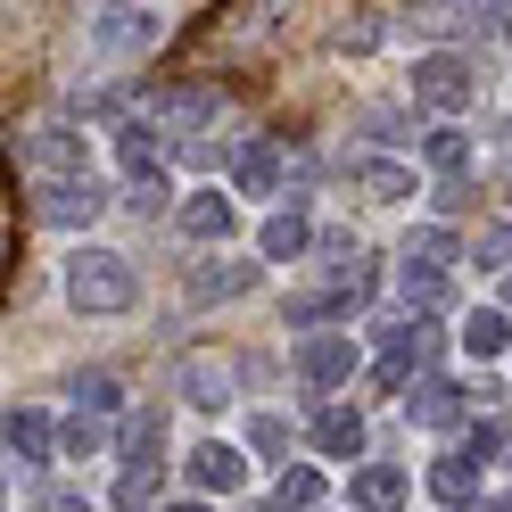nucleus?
Listing matches in <instances>:
<instances>
[{
    "instance_id": "6e6552de",
    "label": "nucleus",
    "mask_w": 512,
    "mask_h": 512,
    "mask_svg": "<svg viewBox=\"0 0 512 512\" xmlns=\"http://www.w3.org/2000/svg\"><path fill=\"white\" fill-rule=\"evenodd\" d=\"M215 108H223V91H215V83H182V91H157V100H149V116L166 124V133H190V124H215Z\"/></svg>"
},
{
    "instance_id": "ddd939ff",
    "label": "nucleus",
    "mask_w": 512,
    "mask_h": 512,
    "mask_svg": "<svg viewBox=\"0 0 512 512\" xmlns=\"http://www.w3.org/2000/svg\"><path fill=\"white\" fill-rule=\"evenodd\" d=\"M157 133H166L157 116H124V124H116V166L133 174V182H141V174H157Z\"/></svg>"
},
{
    "instance_id": "72a5a7b5",
    "label": "nucleus",
    "mask_w": 512,
    "mask_h": 512,
    "mask_svg": "<svg viewBox=\"0 0 512 512\" xmlns=\"http://www.w3.org/2000/svg\"><path fill=\"white\" fill-rule=\"evenodd\" d=\"M512 256V223H488V240H479V265H504Z\"/></svg>"
},
{
    "instance_id": "f257e3e1",
    "label": "nucleus",
    "mask_w": 512,
    "mask_h": 512,
    "mask_svg": "<svg viewBox=\"0 0 512 512\" xmlns=\"http://www.w3.org/2000/svg\"><path fill=\"white\" fill-rule=\"evenodd\" d=\"M141 298V273L124 248H75L67 256V306L75 314H124Z\"/></svg>"
},
{
    "instance_id": "9b49d317",
    "label": "nucleus",
    "mask_w": 512,
    "mask_h": 512,
    "mask_svg": "<svg viewBox=\"0 0 512 512\" xmlns=\"http://www.w3.org/2000/svg\"><path fill=\"white\" fill-rule=\"evenodd\" d=\"M190 306H223V298H248L256 290V265H190Z\"/></svg>"
},
{
    "instance_id": "6ab92c4d",
    "label": "nucleus",
    "mask_w": 512,
    "mask_h": 512,
    "mask_svg": "<svg viewBox=\"0 0 512 512\" xmlns=\"http://www.w3.org/2000/svg\"><path fill=\"white\" fill-rule=\"evenodd\" d=\"M347 496H356V512H397V504H405V471H397V463H364Z\"/></svg>"
},
{
    "instance_id": "c85d7f7f",
    "label": "nucleus",
    "mask_w": 512,
    "mask_h": 512,
    "mask_svg": "<svg viewBox=\"0 0 512 512\" xmlns=\"http://www.w3.org/2000/svg\"><path fill=\"white\" fill-rule=\"evenodd\" d=\"M75 405H83V413H116V405H124V389H116L108 372H83V380H75Z\"/></svg>"
},
{
    "instance_id": "393cba45",
    "label": "nucleus",
    "mask_w": 512,
    "mask_h": 512,
    "mask_svg": "<svg viewBox=\"0 0 512 512\" xmlns=\"http://www.w3.org/2000/svg\"><path fill=\"white\" fill-rule=\"evenodd\" d=\"M422 157H430V174H446V182H463V166H471V141L455 133V124H438V133L422 141Z\"/></svg>"
},
{
    "instance_id": "2f4dec72",
    "label": "nucleus",
    "mask_w": 512,
    "mask_h": 512,
    "mask_svg": "<svg viewBox=\"0 0 512 512\" xmlns=\"http://www.w3.org/2000/svg\"><path fill=\"white\" fill-rule=\"evenodd\" d=\"M34 512H100V504H91L83 488H42V496H34Z\"/></svg>"
},
{
    "instance_id": "4468645a",
    "label": "nucleus",
    "mask_w": 512,
    "mask_h": 512,
    "mask_svg": "<svg viewBox=\"0 0 512 512\" xmlns=\"http://www.w3.org/2000/svg\"><path fill=\"white\" fill-rule=\"evenodd\" d=\"M232 174H240L248 199H265V190H281V174H290V149H281V141H248Z\"/></svg>"
},
{
    "instance_id": "39448f33",
    "label": "nucleus",
    "mask_w": 512,
    "mask_h": 512,
    "mask_svg": "<svg viewBox=\"0 0 512 512\" xmlns=\"http://www.w3.org/2000/svg\"><path fill=\"white\" fill-rule=\"evenodd\" d=\"M232 389H240V372H232V356H182V405H207V413H223L232 405Z\"/></svg>"
},
{
    "instance_id": "5701e85b",
    "label": "nucleus",
    "mask_w": 512,
    "mask_h": 512,
    "mask_svg": "<svg viewBox=\"0 0 512 512\" xmlns=\"http://www.w3.org/2000/svg\"><path fill=\"white\" fill-rule=\"evenodd\" d=\"M397 290H405L413 314H438L446 298H455V290H446V265H405V273H397Z\"/></svg>"
},
{
    "instance_id": "f03ea898",
    "label": "nucleus",
    "mask_w": 512,
    "mask_h": 512,
    "mask_svg": "<svg viewBox=\"0 0 512 512\" xmlns=\"http://www.w3.org/2000/svg\"><path fill=\"white\" fill-rule=\"evenodd\" d=\"M166 42V9L157 0H100L91 9V50L100 58H149Z\"/></svg>"
},
{
    "instance_id": "b1692460",
    "label": "nucleus",
    "mask_w": 512,
    "mask_h": 512,
    "mask_svg": "<svg viewBox=\"0 0 512 512\" xmlns=\"http://www.w3.org/2000/svg\"><path fill=\"white\" fill-rule=\"evenodd\" d=\"M455 256H463V240L446 223H413L405 232V265H455Z\"/></svg>"
},
{
    "instance_id": "412c9836",
    "label": "nucleus",
    "mask_w": 512,
    "mask_h": 512,
    "mask_svg": "<svg viewBox=\"0 0 512 512\" xmlns=\"http://www.w3.org/2000/svg\"><path fill=\"white\" fill-rule=\"evenodd\" d=\"M504 347H512V323H504L496 306H479V314H463V356H471V364H496Z\"/></svg>"
},
{
    "instance_id": "20e7f679",
    "label": "nucleus",
    "mask_w": 512,
    "mask_h": 512,
    "mask_svg": "<svg viewBox=\"0 0 512 512\" xmlns=\"http://www.w3.org/2000/svg\"><path fill=\"white\" fill-rule=\"evenodd\" d=\"M34 215H42V223H58V232H83V223H100V215H108V190L91 182V174L42 182V190H34Z\"/></svg>"
},
{
    "instance_id": "9d476101",
    "label": "nucleus",
    "mask_w": 512,
    "mask_h": 512,
    "mask_svg": "<svg viewBox=\"0 0 512 512\" xmlns=\"http://www.w3.org/2000/svg\"><path fill=\"white\" fill-rule=\"evenodd\" d=\"M174 223H182V240H223V232H232V199H223V190H190V199L174 207Z\"/></svg>"
},
{
    "instance_id": "c9c22d12",
    "label": "nucleus",
    "mask_w": 512,
    "mask_h": 512,
    "mask_svg": "<svg viewBox=\"0 0 512 512\" xmlns=\"http://www.w3.org/2000/svg\"><path fill=\"white\" fill-rule=\"evenodd\" d=\"M479 512H512V504H504V496H479Z\"/></svg>"
},
{
    "instance_id": "7c9ffc66",
    "label": "nucleus",
    "mask_w": 512,
    "mask_h": 512,
    "mask_svg": "<svg viewBox=\"0 0 512 512\" xmlns=\"http://www.w3.org/2000/svg\"><path fill=\"white\" fill-rule=\"evenodd\" d=\"M471 25L496 34V42H512V0H471Z\"/></svg>"
},
{
    "instance_id": "2eb2a0df",
    "label": "nucleus",
    "mask_w": 512,
    "mask_h": 512,
    "mask_svg": "<svg viewBox=\"0 0 512 512\" xmlns=\"http://www.w3.org/2000/svg\"><path fill=\"white\" fill-rule=\"evenodd\" d=\"M356 190L380 207H405L413 199V166H397V157H356Z\"/></svg>"
},
{
    "instance_id": "cd10ccee",
    "label": "nucleus",
    "mask_w": 512,
    "mask_h": 512,
    "mask_svg": "<svg viewBox=\"0 0 512 512\" xmlns=\"http://www.w3.org/2000/svg\"><path fill=\"white\" fill-rule=\"evenodd\" d=\"M248 446H256L265 463H281V455H290V422H281V413H256V422H248Z\"/></svg>"
},
{
    "instance_id": "1a4fd4ad",
    "label": "nucleus",
    "mask_w": 512,
    "mask_h": 512,
    "mask_svg": "<svg viewBox=\"0 0 512 512\" xmlns=\"http://www.w3.org/2000/svg\"><path fill=\"white\" fill-rule=\"evenodd\" d=\"M240 479H248V455H240V446H223V438L190 446V488H207V496H232Z\"/></svg>"
},
{
    "instance_id": "0eeeda50",
    "label": "nucleus",
    "mask_w": 512,
    "mask_h": 512,
    "mask_svg": "<svg viewBox=\"0 0 512 512\" xmlns=\"http://www.w3.org/2000/svg\"><path fill=\"white\" fill-rule=\"evenodd\" d=\"M298 372H306V380H323V389L356 380V339H339V331H306V339H298Z\"/></svg>"
},
{
    "instance_id": "a211bd4d",
    "label": "nucleus",
    "mask_w": 512,
    "mask_h": 512,
    "mask_svg": "<svg viewBox=\"0 0 512 512\" xmlns=\"http://www.w3.org/2000/svg\"><path fill=\"white\" fill-rule=\"evenodd\" d=\"M9 463H17V471L50 463V413H34V405H17V413H9Z\"/></svg>"
},
{
    "instance_id": "f704fd0d",
    "label": "nucleus",
    "mask_w": 512,
    "mask_h": 512,
    "mask_svg": "<svg viewBox=\"0 0 512 512\" xmlns=\"http://www.w3.org/2000/svg\"><path fill=\"white\" fill-rule=\"evenodd\" d=\"M133 207H141V215H157V207H166V182L141 174V182H133Z\"/></svg>"
},
{
    "instance_id": "f8f14e48",
    "label": "nucleus",
    "mask_w": 512,
    "mask_h": 512,
    "mask_svg": "<svg viewBox=\"0 0 512 512\" xmlns=\"http://www.w3.org/2000/svg\"><path fill=\"white\" fill-rule=\"evenodd\" d=\"M314 446L339 455V463H356L364 455V413L356 405H323V413H314Z\"/></svg>"
},
{
    "instance_id": "c756f323",
    "label": "nucleus",
    "mask_w": 512,
    "mask_h": 512,
    "mask_svg": "<svg viewBox=\"0 0 512 512\" xmlns=\"http://www.w3.org/2000/svg\"><path fill=\"white\" fill-rule=\"evenodd\" d=\"M157 504V471H124L116 479V512H149Z\"/></svg>"
},
{
    "instance_id": "bb28decb",
    "label": "nucleus",
    "mask_w": 512,
    "mask_h": 512,
    "mask_svg": "<svg viewBox=\"0 0 512 512\" xmlns=\"http://www.w3.org/2000/svg\"><path fill=\"white\" fill-rule=\"evenodd\" d=\"M306 504H323V471H306V463H298V471H281V479H273V512H306Z\"/></svg>"
},
{
    "instance_id": "4be33fe9",
    "label": "nucleus",
    "mask_w": 512,
    "mask_h": 512,
    "mask_svg": "<svg viewBox=\"0 0 512 512\" xmlns=\"http://www.w3.org/2000/svg\"><path fill=\"white\" fill-rule=\"evenodd\" d=\"M430 496H438V504H479V463H471V455L430 463Z\"/></svg>"
},
{
    "instance_id": "dca6fc26",
    "label": "nucleus",
    "mask_w": 512,
    "mask_h": 512,
    "mask_svg": "<svg viewBox=\"0 0 512 512\" xmlns=\"http://www.w3.org/2000/svg\"><path fill=\"white\" fill-rule=\"evenodd\" d=\"M256 248H265L273 265H290V256H306V248H314V223H306L298 207H273V215H265V232H256Z\"/></svg>"
},
{
    "instance_id": "4c0bfd02",
    "label": "nucleus",
    "mask_w": 512,
    "mask_h": 512,
    "mask_svg": "<svg viewBox=\"0 0 512 512\" xmlns=\"http://www.w3.org/2000/svg\"><path fill=\"white\" fill-rule=\"evenodd\" d=\"M504 306H512V281H504Z\"/></svg>"
},
{
    "instance_id": "e433bc0d",
    "label": "nucleus",
    "mask_w": 512,
    "mask_h": 512,
    "mask_svg": "<svg viewBox=\"0 0 512 512\" xmlns=\"http://www.w3.org/2000/svg\"><path fill=\"white\" fill-rule=\"evenodd\" d=\"M166 512H207V504H166Z\"/></svg>"
},
{
    "instance_id": "aec40b11",
    "label": "nucleus",
    "mask_w": 512,
    "mask_h": 512,
    "mask_svg": "<svg viewBox=\"0 0 512 512\" xmlns=\"http://www.w3.org/2000/svg\"><path fill=\"white\" fill-rule=\"evenodd\" d=\"M157 455H166V413H133L124 422V471H157Z\"/></svg>"
},
{
    "instance_id": "473e14b6",
    "label": "nucleus",
    "mask_w": 512,
    "mask_h": 512,
    "mask_svg": "<svg viewBox=\"0 0 512 512\" xmlns=\"http://www.w3.org/2000/svg\"><path fill=\"white\" fill-rule=\"evenodd\" d=\"M496 446H504V430H496V422H479V430L463 438V455H471V463H488V455H496Z\"/></svg>"
},
{
    "instance_id": "a878e982",
    "label": "nucleus",
    "mask_w": 512,
    "mask_h": 512,
    "mask_svg": "<svg viewBox=\"0 0 512 512\" xmlns=\"http://www.w3.org/2000/svg\"><path fill=\"white\" fill-rule=\"evenodd\" d=\"M58 438H67V455H75V463H91V455H108V413H83V405H75V422L58 430Z\"/></svg>"
},
{
    "instance_id": "7ed1b4c3",
    "label": "nucleus",
    "mask_w": 512,
    "mask_h": 512,
    "mask_svg": "<svg viewBox=\"0 0 512 512\" xmlns=\"http://www.w3.org/2000/svg\"><path fill=\"white\" fill-rule=\"evenodd\" d=\"M413 100H422L430 116H463V108L479 100L471 58H463V50H430V58H413Z\"/></svg>"
},
{
    "instance_id": "423d86ee",
    "label": "nucleus",
    "mask_w": 512,
    "mask_h": 512,
    "mask_svg": "<svg viewBox=\"0 0 512 512\" xmlns=\"http://www.w3.org/2000/svg\"><path fill=\"white\" fill-rule=\"evenodd\" d=\"M25 157H34L42 182H67V174H83V133H75V124H34Z\"/></svg>"
},
{
    "instance_id": "f3484780",
    "label": "nucleus",
    "mask_w": 512,
    "mask_h": 512,
    "mask_svg": "<svg viewBox=\"0 0 512 512\" xmlns=\"http://www.w3.org/2000/svg\"><path fill=\"white\" fill-rule=\"evenodd\" d=\"M405 413H413L422 430H455V422H463V389H455V380H422V389L405 397Z\"/></svg>"
}]
</instances>
